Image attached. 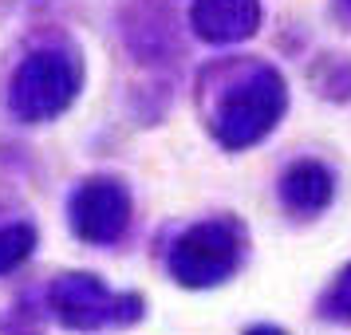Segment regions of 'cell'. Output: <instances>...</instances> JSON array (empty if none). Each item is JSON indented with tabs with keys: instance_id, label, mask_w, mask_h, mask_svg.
Instances as JSON below:
<instances>
[{
	"instance_id": "obj_7",
	"label": "cell",
	"mask_w": 351,
	"mask_h": 335,
	"mask_svg": "<svg viewBox=\"0 0 351 335\" xmlns=\"http://www.w3.org/2000/svg\"><path fill=\"white\" fill-rule=\"evenodd\" d=\"M28 249H32V233H28V229H8V233H0V269H12L16 260H24Z\"/></svg>"
},
{
	"instance_id": "obj_9",
	"label": "cell",
	"mask_w": 351,
	"mask_h": 335,
	"mask_svg": "<svg viewBox=\"0 0 351 335\" xmlns=\"http://www.w3.org/2000/svg\"><path fill=\"white\" fill-rule=\"evenodd\" d=\"M245 335H288V332H280V327H272V323H256V327H249Z\"/></svg>"
},
{
	"instance_id": "obj_10",
	"label": "cell",
	"mask_w": 351,
	"mask_h": 335,
	"mask_svg": "<svg viewBox=\"0 0 351 335\" xmlns=\"http://www.w3.org/2000/svg\"><path fill=\"white\" fill-rule=\"evenodd\" d=\"M339 4H343V8H348V12H351V0H339Z\"/></svg>"
},
{
	"instance_id": "obj_1",
	"label": "cell",
	"mask_w": 351,
	"mask_h": 335,
	"mask_svg": "<svg viewBox=\"0 0 351 335\" xmlns=\"http://www.w3.org/2000/svg\"><path fill=\"white\" fill-rule=\"evenodd\" d=\"M288 107V91L280 71L269 64H249L241 67L233 87H225L221 103L213 111V134L221 138L229 150H245V146L261 142Z\"/></svg>"
},
{
	"instance_id": "obj_8",
	"label": "cell",
	"mask_w": 351,
	"mask_h": 335,
	"mask_svg": "<svg viewBox=\"0 0 351 335\" xmlns=\"http://www.w3.org/2000/svg\"><path fill=\"white\" fill-rule=\"evenodd\" d=\"M324 95L351 99V60H343V55L328 60V91H324Z\"/></svg>"
},
{
	"instance_id": "obj_6",
	"label": "cell",
	"mask_w": 351,
	"mask_h": 335,
	"mask_svg": "<svg viewBox=\"0 0 351 335\" xmlns=\"http://www.w3.org/2000/svg\"><path fill=\"white\" fill-rule=\"evenodd\" d=\"M324 316L339 319V323H351V264L339 272L335 284L328 288V296H324Z\"/></svg>"
},
{
	"instance_id": "obj_4",
	"label": "cell",
	"mask_w": 351,
	"mask_h": 335,
	"mask_svg": "<svg viewBox=\"0 0 351 335\" xmlns=\"http://www.w3.org/2000/svg\"><path fill=\"white\" fill-rule=\"evenodd\" d=\"M261 24L256 0H197L193 4V28L209 44H237L249 40Z\"/></svg>"
},
{
	"instance_id": "obj_2",
	"label": "cell",
	"mask_w": 351,
	"mask_h": 335,
	"mask_svg": "<svg viewBox=\"0 0 351 335\" xmlns=\"http://www.w3.org/2000/svg\"><path fill=\"white\" fill-rule=\"evenodd\" d=\"M241 249H245V233H241L237 221H206L178 240L170 269L190 288L221 284L241 264Z\"/></svg>"
},
{
	"instance_id": "obj_3",
	"label": "cell",
	"mask_w": 351,
	"mask_h": 335,
	"mask_svg": "<svg viewBox=\"0 0 351 335\" xmlns=\"http://www.w3.org/2000/svg\"><path fill=\"white\" fill-rule=\"evenodd\" d=\"M335 197V174L316 158L292 162L280 177V201L292 217H316L332 206Z\"/></svg>"
},
{
	"instance_id": "obj_5",
	"label": "cell",
	"mask_w": 351,
	"mask_h": 335,
	"mask_svg": "<svg viewBox=\"0 0 351 335\" xmlns=\"http://www.w3.org/2000/svg\"><path fill=\"white\" fill-rule=\"evenodd\" d=\"M127 193L119 190L114 182H91L83 190L80 206H75V221L80 233L91 240H111L119 237V229L127 225Z\"/></svg>"
}]
</instances>
